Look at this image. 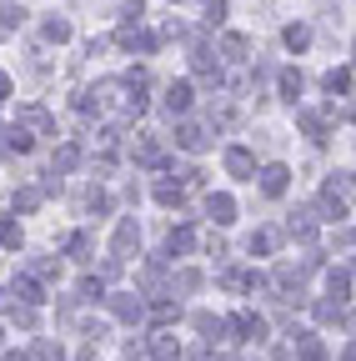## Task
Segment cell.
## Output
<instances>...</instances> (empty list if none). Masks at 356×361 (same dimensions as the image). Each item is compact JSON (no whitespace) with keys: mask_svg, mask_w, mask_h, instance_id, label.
<instances>
[{"mask_svg":"<svg viewBox=\"0 0 356 361\" xmlns=\"http://www.w3.org/2000/svg\"><path fill=\"white\" fill-rule=\"evenodd\" d=\"M226 331H236V341H261L266 336V322H261L256 311H236L231 322H226Z\"/></svg>","mask_w":356,"mask_h":361,"instance_id":"cell-1","label":"cell"},{"mask_svg":"<svg viewBox=\"0 0 356 361\" xmlns=\"http://www.w3.org/2000/svg\"><path fill=\"white\" fill-rule=\"evenodd\" d=\"M116 40L125 45V51H141V56H151V51H156V35H151V30H141V20H125Z\"/></svg>","mask_w":356,"mask_h":361,"instance_id":"cell-2","label":"cell"},{"mask_svg":"<svg viewBox=\"0 0 356 361\" xmlns=\"http://www.w3.org/2000/svg\"><path fill=\"white\" fill-rule=\"evenodd\" d=\"M206 141H211L206 126H196V121H181V126H176V146H181V151H206Z\"/></svg>","mask_w":356,"mask_h":361,"instance_id":"cell-3","label":"cell"},{"mask_svg":"<svg viewBox=\"0 0 356 361\" xmlns=\"http://www.w3.org/2000/svg\"><path fill=\"white\" fill-rule=\"evenodd\" d=\"M191 71H196L206 85H216V80H221V66H216V56L206 51V45H196V51H191Z\"/></svg>","mask_w":356,"mask_h":361,"instance_id":"cell-4","label":"cell"},{"mask_svg":"<svg viewBox=\"0 0 356 361\" xmlns=\"http://www.w3.org/2000/svg\"><path fill=\"white\" fill-rule=\"evenodd\" d=\"M166 111H171V116H186V111H191V85H186V80H171V85H166Z\"/></svg>","mask_w":356,"mask_h":361,"instance_id":"cell-5","label":"cell"},{"mask_svg":"<svg viewBox=\"0 0 356 361\" xmlns=\"http://www.w3.org/2000/svg\"><path fill=\"white\" fill-rule=\"evenodd\" d=\"M286 231H291L296 241H317V211H291Z\"/></svg>","mask_w":356,"mask_h":361,"instance_id":"cell-6","label":"cell"},{"mask_svg":"<svg viewBox=\"0 0 356 361\" xmlns=\"http://www.w3.org/2000/svg\"><path fill=\"white\" fill-rule=\"evenodd\" d=\"M136 246H141V226H136V221L125 216V221L116 226V256H130Z\"/></svg>","mask_w":356,"mask_h":361,"instance_id":"cell-7","label":"cell"},{"mask_svg":"<svg viewBox=\"0 0 356 361\" xmlns=\"http://www.w3.org/2000/svg\"><path fill=\"white\" fill-rule=\"evenodd\" d=\"M226 171H231V176H241V180H251V176H256V156H251V151H241V146H231V151H226Z\"/></svg>","mask_w":356,"mask_h":361,"instance_id":"cell-8","label":"cell"},{"mask_svg":"<svg viewBox=\"0 0 356 361\" xmlns=\"http://www.w3.org/2000/svg\"><path fill=\"white\" fill-rule=\"evenodd\" d=\"M286 186H291V171H286V166H266V171H261V191H266V196H281Z\"/></svg>","mask_w":356,"mask_h":361,"instance_id":"cell-9","label":"cell"},{"mask_svg":"<svg viewBox=\"0 0 356 361\" xmlns=\"http://www.w3.org/2000/svg\"><path fill=\"white\" fill-rule=\"evenodd\" d=\"M106 306L121 316V322H141V316H146V306H141L136 296H106Z\"/></svg>","mask_w":356,"mask_h":361,"instance_id":"cell-10","label":"cell"},{"mask_svg":"<svg viewBox=\"0 0 356 361\" xmlns=\"http://www.w3.org/2000/svg\"><path fill=\"white\" fill-rule=\"evenodd\" d=\"M206 216L216 226H226V221H236V201L231 196H206Z\"/></svg>","mask_w":356,"mask_h":361,"instance_id":"cell-11","label":"cell"},{"mask_svg":"<svg viewBox=\"0 0 356 361\" xmlns=\"http://www.w3.org/2000/svg\"><path fill=\"white\" fill-rule=\"evenodd\" d=\"M151 356H156V361H181V346H176L171 331H156V336H151Z\"/></svg>","mask_w":356,"mask_h":361,"instance_id":"cell-12","label":"cell"},{"mask_svg":"<svg viewBox=\"0 0 356 361\" xmlns=\"http://www.w3.org/2000/svg\"><path fill=\"white\" fill-rule=\"evenodd\" d=\"M296 126H301V130H306L317 146H326V121H321L317 111H296Z\"/></svg>","mask_w":356,"mask_h":361,"instance_id":"cell-13","label":"cell"},{"mask_svg":"<svg viewBox=\"0 0 356 361\" xmlns=\"http://www.w3.org/2000/svg\"><path fill=\"white\" fill-rule=\"evenodd\" d=\"M346 216V201L336 196V191H321V201H317V221H341Z\"/></svg>","mask_w":356,"mask_h":361,"instance_id":"cell-14","label":"cell"},{"mask_svg":"<svg viewBox=\"0 0 356 361\" xmlns=\"http://www.w3.org/2000/svg\"><path fill=\"white\" fill-rule=\"evenodd\" d=\"M20 121H25V126H35V130H46V135H56V116H51V111H40V106H25V111H20Z\"/></svg>","mask_w":356,"mask_h":361,"instance_id":"cell-15","label":"cell"},{"mask_svg":"<svg viewBox=\"0 0 356 361\" xmlns=\"http://www.w3.org/2000/svg\"><path fill=\"white\" fill-rule=\"evenodd\" d=\"M16 296H20L25 306H40V301H46V291H40L35 276H16Z\"/></svg>","mask_w":356,"mask_h":361,"instance_id":"cell-16","label":"cell"},{"mask_svg":"<svg viewBox=\"0 0 356 361\" xmlns=\"http://www.w3.org/2000/svg\"><path fill=\"white\" fill-rule=\"evenodd\" d=\"M296 351H301L306 361H326V346L311 336V331H296Z\"/></svg>","mask_w":356,"mask_h":361,"instance_id":"cell-17","label":"cell"},{"mask_svg":"<svg viewBox=\"0 0 356 361\" xmlns=\"http://www.w3.org/2000/svg\"><path fill=\"white\" fill-rule=\"evenodd\" d=\"M196 331H201L206 341H221V336H226V322H216L211 311H201V316H196Z\"/></svg>","mask_w":356,"mask_h":361,"instance_id":"cell-18","label":"cell"},{"mask_svg":"<svg viewBox=\"0 0 356 361\" xmlns=\"http://www.w3.org/2000/svg\"><path fill=\"white\" fill-rule=\"evenodd\" d=\"M75 166H80V146H61V151H56V161H51V171H56V176H66V171H75Z\"/></svg>","mask_w":356,"mask_h":361,"instance_id":"cell-19","label":"cell"},{"mask_svg":"<svg viewBox=\"0 0 356 361\" xmlns=\"http://www.w3.org/2000/svg\"><path fill=\"white\" fill-rule=\"evenodd\" d=\"M130 151H136V161H141V166H161V146L151 141V135H141V141L130 146Z\"/></svg>","mask_w":356,"mask_h":361,"instance_id":"cell-20","label":"cell"},{"mask_svg":"<svg viewBox=\"0 0 356 361\" xmlns=\"http://www.w3.org/2000/svg\"><path fill=\"white\" fill-rule=\"evenodd\" d=\"M281 40H286V51H306V45H311V30H306V25H286Z\"/></svg>","mask_w":356,"mask_h":361,"instance_id":"cell-21","label":"cell"},{"mask_svg":"<svg viewBox=\"0 0 356 361\" xmlns=\"http://www.w3.org/2000/svg\"><path fill=\"white\" fill-rule=\"evenodd\" d=\"M221 56H226V61H246V35H221Z\"/></svg>","mask_w":356,"mask_h":361,"instance_id":"cell-22","label":"cell"},{"mask_svg":"<svg viewBox=\"0 0 356 361\" xmlns=\"http://www.w3.org/2000/svg\"><path fill=\"white\" fill-rule=\"evenodd\" d=\"M156 201H161V206H181V201H186V191L176 186V180H161V186H156Z\"/></svg>","mask_w":356,"mask_h":361,"instance_id":"cell-23","label":"cell"},{"mask_svg":"<svg viewBox=\"0 0 356 361\" xmlns=\"http://www.w3.org/2000/svg\"><path fill=\"white\" fill-rule=\"evenodd\" d=\"M30 146H35V141H30V135H25L20 126H11V130H6V151H16V156H25Z\"/></svg>","mask_w":356,"mask_h":361,"instance_id":"cell-24","label":"cell"},{"mask_svg":"<svg viewBox=\"0 0 356 361\" xmlns=\"http://www.w3.org/2000/svg\"><path fill=\"white\" fill-rule=\"evenodd\" d=\"M326 291L336 296V306L346 301V291H351V276H346V271H331V276H326Z\"/></svg>","mask_w":356,"mask_h":361,"instance_id":"cell-25","label":"cell"},{"mask_svg":"<svg viewBox=\"0 0 356 361\" xmlns=\"http://www.w3.org/2000/svg\"><path fill=\"white\" fill-rule=\"evenodd\" d=\"M11 206H16V211H35V206H40V191H35V186H20V191L11 196Z\"/></svg>","mask_w":356,"mask_h":361,"instance_id":"cell-26","label":"cell"},{"mask_svg":"<svg viewBox=\"0 0 356 361\" xmlns=\"http://www.w3.org/2000/svg\"><path fill=\"white\" fill-rule=\"evenodd\" d=\"M80 301H106V281L101 276H85L80 281Z\"/></svg>","mask_w":356,"mask_h":361,"instance_id":"cell-27","label":"cell"},{"mask_svg":"<svg viewBox=\"0 0 356 361\" xmlns=\"http://www.w3.org/2000/svg\"><path fill=\"white\" fill-rule=\"evenodd\" d=\"M326 90H331V96H346V90H351V71H326Z\"/></svg>","mask_w":356,"mask_h":361,"instance_id":"cell-28","label":"cell"},{"mask_svg":"<svg viewBox=\"0 0 356 361\" xmlns=\"http://www.w3.org/2000/svg\"><path fill=\"white\" fill-rule=\"evenodd\" d=\"M151 316H156L161 326H171L176 316H181V306H176V301H156V306H151Z\"/></svg>","mask_w":356,"mask_h":361,"instance_id":"cell-29","label":"cell"},{"mask_svg":"<svg viewBox=\"0 0 356 361\" xmlns=\"http://www.w3.org/2000/svg\"><path fill=\"white\" fill-rule=\"evenodd\" d=\"M251 251H256V256H271V251H276V231H256V236H251Z\"/></svg>","mask_w":356,"mask_h":361,"instance_id":"cell-30","label":"cell"},{"mask_svg":"<svg viewBox=\"0 0 356 361\" xmlns=\"http://www.w3.org/2000/svg\"><path fill=\"white\" fill-rule=\"evenodd\" d=\"M281 96H286V101L301 96V71H281Z\"/></svg>","mask_w":356,"mask_h":361,"instance_id":"cell-31","label":"cell"},{"mask_svg":"<svg viewBox=\"0 0 356 361\" xmlns=\"http://www.w3.org/2000/svg\"><path fill=\"white\" fill-rule=\"evenodd\" d=\"M66 251H70L75 261H85V256H91V236H85V231H75V236L66 241Z\"/></svg>","mask_w":356,"mask_h":361,"instance_id":"cell-32","label":"cell"},{"mask_svg":"<svg viewBox=\"0 0 356 361\" xmlns=\"http://www.w3.org/2000/svg\"><path fill=\"white\" fill-rule=\"evenodd\" d=\"M20 20H25V11H20V6H11V0H0V25L11 30V25H20Z\"/></svg>","mask_w":356,"mask_h":361,"instance_id":"cell-33","label":"cell"},{"mask_svg":"<svg viewBox=\"0 0 356 361\" xmlns=\"http://www.w3.org/2000/svg\"><path fill=\"white\" fill-rule=\"evenodd\" d=\"M196 246V231L191 226H181V231H171V251H191Z\"/></svg>","mask_w":356,"mask_h":361,"instance_id":"cell-34","label":"cell"},{"mask_svg":"<svg viewBox=\"0 0 356 361\" xmlns=\"http://www.w3.org/2000/svg\"><path fill=\"white\" fill-rule=\"evenodd\" d=\"M35 361H66L61 341H40V346H35Z\"/></svg>","mask_w":356,"mask_h":361,"instance_id":"cell-35","label":"cell"},{"mask_svg":"<svg viewBox=\"0 0 356 361\" xmlns=\"http://www.w3.org/2000/svg\"><path fill=\"white\" fill-rule=\"evenodd\" d=\"M46 40H56V45H61V40H70V25L51 16V20H46Z\"/></svg>","mask_w":356,"mask_h":361,"instance_id":"cell-36","label":"cell"},{"mask_svg":"<svg viewBox=\"0 0 356 361\" xmlns=\"http://www.w3.org/2000/svg\"><path fill=\"white\" fill-rule=\"evenodd\" d=\"M226 20V0H206V25H221Z\"/></svg>","mask_w":356,"mask_h":361,"instance_id":"cell-37","label":"cell"},{"mask_svg":"<svg viewBox=\"0 0 356 361\" xmlns=\"http://www.w3.org/2000/svg\"><path fill=\"white\" fill-rule=\"evenodd\" d=\"M221 286H226V291H246L251 276H241V271H226V276H221Z\"/></svg>","mask_w":356,"mask_h":361,"instance_id":"cell-38","label":"cell"},{"mask_svg":"<svg viewBox=\"0 0 356 361\" xmlns=\"http://www.w3.org/2000/svg\"><path fill=\"white\" fill-rule=\"evenodd\" d=\"M0 241H6V246H20V226H16V221H0Z\"/></svg>","mask_w":356,"mask_h":361,"instance_id":"cell-39","label":"cell"},{"mask_svg":"<svg viewBox=\"0 0 356 361\" xmlns=\"http://www.w3.org/2000/svg\"><path fill=\"white\" fill-rule=\"evenodd\" d=\"M176 286H181V291H196V286H201V271H181V276H176Z\"/></svg>","mask_w":356,"mask_h":361,"instance_id":"cell-40","label":"cell"},{"mask_svg":"<svg viewBox=\"0 0 356 361\" xmlns=\"http://www.w3.org/2000/svg\"><path fill=\"white\" fill-rule=\"evenodd\" d=\"M336 311H341L336 301H317V322H336Z\"/></svg>","mask_w":356,"mask_h":361,"instance_id":"cell-41","label":"cell"},{"mask_svg":"<svg viewBox=\"0 0 356 361\" xmlns=\"http://www.w3.org/2000/svg\"><path fill=\"white\" fill-rule=\"evenodd\" d=\"M16 326H35V306H20L16 311Z\"/></svg>","mask_w":356,"mask_h":361,"instance_id":"cell-42","label":"cell"},{"mask_svg":"<svg viewBox=\"0 0 356 361\" xmlns=\"http://www.w3.org/2000/svg\"><path fill=\"white\" fill-rule=\"evenodd\" d=\"M336 246H341V251H351V246H356V231H336Z\"/></svg>","mask_w":356,"mask_h":361,"instance_id":"cell-43","label":"cell"},{"mask_svg":"<svg viewBox=\"0 0 356 361\" xmlns=\"http://www.w3.org/2000/svg\"><path fill=\"white\" fill-rule=\"evenodd\" d=\"M6 96H11V75H6V71H0V101H6Z\"/></svg>","mask_w":356,"mask_h":361,"instance_id":"cell-44","label":"cell"},{"mask_svg":"<svg viewBox=\"0 0 356 361\" xmlns=\"http://www.w3.org/2000/svg\"><path fill=\"white\" fill-rule=\"evenodd\" d=\"M75 361H96V346H85V351H80V356H75Z\"/></svg>","mask_w":356,"mask_h":361,"instance_id":"cell-45","label":"cell"},{"mask_svg":"<svg viewBox=\"0 0 356 361\" xmlns=\"http://www.w3.org/2000/svg\"><path fill=\"white\" fill-rule=\"evenodd\" d=\"M6 306H11V291H6V286H0V311H6Z\"/></svg>","mask_w":356,"mask_h":361,"instance_id":"cell-46","label":"cell"},{"mask_svg":"<svg viewBox=\"0 0 356 361\" xmlns=\"http://www.w3.org/2000/svg\"><path fill=\"white\" fill-rule=\"evenodd\" d=\"M346 331H356V311H346Z\"/></svg>","mask_w":356,"mask_h":361,"instance_id":"cell-47","label":"cell"},{"mask_svg":"<svg viewBox=\"0 0 356 361\" xmlns=\"http://www.w3.org/2000/svg\"><path fill=\"white\" fill-rule=\"evenodd\" d=\"M6 361H30V356H25V351H11V356H6Z\"/></svg>","mask_w":356,"mask_h":361,"instance_id":"cell-48","label":"cell"},{"mask_svg":"<svg viewBox=\"0 0 356 361\" xmlns=\"http://www.w3.org/2000/svg\"><path fill=\"white\" fill-rule=\"evenodd\" d=\"M341 361H356V346H346V356H341Z\"/></svg>","mask_w":356,"mask_h":361,"instance_id":"cell-49","label":"cell"},{"mask_svg":"<svg viewBox=\"0 0 356 361\" xmlns=\"http://www.w3.org/2000/svg\"><path fill=\"white\" fill-rule=\"evenodd\" d=\"M0 146H6V126H0Z\"/></svg>","mask_w":356,"mask_h":361,"instance_id":"cell-50","label":"cell"},{"mask_svg":"<svg viewBox=\"0 0 356 361\" xmlns=\"http://www.w3.org/2000/svg\"><path fill=\"white\" fill-rule=\"evenodd\" d=\"M351 276H356V261H351Z\"/></svg>","mask_w":356,"mask_h":361,"instance_id":"cell-51","label":"cell"},{"mask_svg":"<svg viewBox=\"0 0 356 361\" xmlns=\"http://www.w3.org/2000/svg\"><path fill=\"white\" fill-rule=\"evenodd\" d=\"M351 121H356V106H351Z\"/></svg>","mask_w":356,"mask_h":361,"instance_id":"cell-52","label":"cell"},{"mask_svg":"<svg viewBox=\"0 0 356 361\" xmlns=\"http://www.w3.org/2000/svg\"><path fill=\"white\" fill-rule=\"evenodd\" d=\"M0 35H6V25H0Z\"/></svg>","mask_w":356,"mask_h":361,"instance_id":"cell-53","label":"cell"}]
</instances>
